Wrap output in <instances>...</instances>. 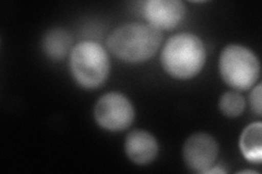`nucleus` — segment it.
Instances as JSON below:
<instances>
[{
  "label": "nucleus",
  "instance_id": "f257e3e1",
  "mask_svg": "<svg viewBox=\"0 0 262 174\" xmlns=\"http://www.w3.org/2000/svg\"><path fill=\"white\" fill-rule=\"evenodd\" d=\"M162 40V32L146 22H129L110 33L106 47L118 60L135 64L152 59L160 49Z\"/></svg>",
  "mask_w": 262,
  "mask_h": 174
},
{
  "label": "nucleus",
  "instance_id": "f03ea898",
  "mask_svg": "<svg viewBox=\"0 0 262 174\" xmlns=\"http://www.w3.org/2000/svg\"><path fill=\"white\" fill-rule=\"evenodd\" d=\"M161 65L170 78L187 81L195 78L207 61L203 40L192 33H179L169 37L161 52Z\"/></svg>",
  "mask_w": 262,
  "mask_h": 174
},
{
  "label": "nucleus",
  "instance_id": "7ed1b4c3",
  "mask_svg": "<svg viewBox=\"0 0 262 174\" xmlns=\"http://www.w3.org/2000/svg\"><path fill=\"white\" fill-rule=\"evenodd\" d=\"M69 68L73 81L83 89L94 90L107 81L111 58L107 49L94 40H82L69 55Z\"/></svg>",
  "mask_w": 262,
  "mask_h": 174
},
{
  "label": "nucleus",
  "instance_id": "20e7f679",
  "mask_svg": "<svg viewBox=\"0 0 262 174\" xmlns=\"http://www.w3.org/2000/svg\"><path fill=\"white\" fill-rule=\"evenodd\" d=\"M219 71L225 84L237 92L249 90L260 78V61L248 47L231 44L220 55Z\"/></svg>",
  "mask_w": 262,
  "mask_h": 174
},
{
  "label": "nucleus",
  "instance_id": "39448f33",
  "mask_svg": "<svg viewBox=\"0 0 262 174\" xmlns=\"http://www.w3.org/2000/svg\"><path fill=\"white\" fill-rule=\"evenodd\" d=\"M93 115L101 129L108 132H121L133 126L136 110L134 104L125 94L110 92L96 102Z\"/></svg>",
  "mask_w": 262,
  "mask_h": 174
},
{
  "label": "nucleus",
  "instance_id": "423d86ee",
  "mask_svg": "<svg viewBox=\"0 0 262 174\" xmlns=\"http://www.w3.org/2000/svg\"><path fill=\"white\" fill-rule=\"evenodd\" d=\"M219 144L212 135L198 132L188 137L183 146V159L187 168L195 173H206L215 164Z\"/></svg>",
  "mask_w": 262,
  "mask_h": 174
},
{
  "label": "nucleus",
  "instance_id": "0eeeda50",
  "mask_svg": "<svg viewBox=\"0 0 262 174\" xmlns=\"http://www.w3.org/2000/svg\"><path fill=\"white\" fill-rule=\"evenodd\" d=\"M143 14L146 23L154 29L171 31L185 19L186 6L179 0H149L144 4Z\"/></svg>",
  "mask_w": 262,
  "mask_h": 174
},
{
  "label": "nucleus",
  "instance_id": "6e6552de",
  "mask_svg": "<svg viewBox=\"0 0 262 174\" xmlns=\"http://www.w3.org/2000/svg\"><path fill=\"white\" fill-rule=\"evenodd\" d=\"M125 154L128 159L138 165L152 163L159 156L158 139L145 130H134L125 139Z\"/></svg>",
  "mask_w": 262,
  "mask_h": 174
},
{
  "label": "nucleus",
  "instance_id": "1a4fd4ad",
  "mask_svg": "<svg viewBox=\"0 0 262 174\" xmlns=\"http://www.w3.org/2000/svg\"><path fill=\"white\" fill-rule=\"evenodd\" d=\"M42 48L49 59L55 61L62 60L72 51V37L66 30L52 29L44 34Z\"/></svg>",
  "mask_w": 262,
  "mask_h": 174
},
{
  "label": "nucleus",
  "instance_id": "9d476101",
  "mask_svg": "<svg viewBox=\"0 0 262 174\" xmlns=\"http://www.w3.org/2000/svg\"><path fill=\"white\" fill-rule=\"evenodd\" d=\"M239 149L244 158L250 163L262 161V124L255 122L246 127L239 137Z\"/></svg>",
  "mask_w": 262,
  "mask_h": 174
},
{
  "label": "nucleus",
  "instance_id": "9b49d317",
  "mask_svg": "<svg viewBox=\"0 0 262 174\" xmlns=\"http://www.w3.org/2000/svg\"><path fill=\"white\" fill-rule=\"evenodd\" d=\"M220 111L227 118H238L246 109V101L237 90H229L221 96L219 101Z\"/></svg>",
  "mask_w": 262,
  "mask_h": 174
},
{
  "label": "nucleus",
  "instance_id": "f8f14e48",
  "mask_svg": "<svg viewBox=\"0 0 262 174\" xmlns=\"http://www.w3.org/2000/svg\"><path fill=\"white\" fill-rule=\"evenodd\" d=\"M249 105L252 112L258 117H261V83H258L257 85L252 87L249 96Z\"/></svg>",
  "mask_w": 262,
  "mask_h": 174
}]
</instances>
